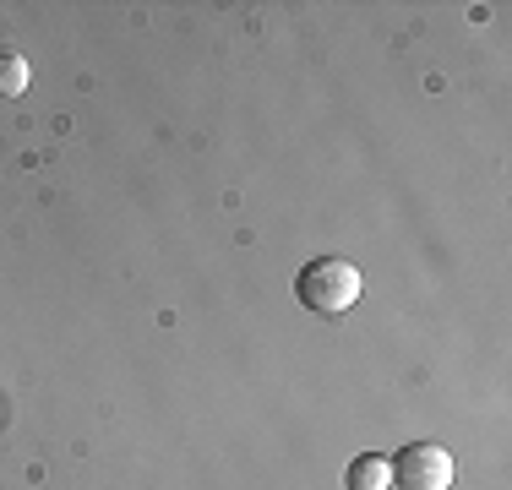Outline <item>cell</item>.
Listing matches in <instances>:
<instances>
[{"label": "cell", "instance_id": "4", "mask_svg": "<svg viewBox=\"0 0 512 490\" xmlns=\"http://www.w3.org/2000/svg\"><path fill=\"white\" fill-rule=\"evenodd\" d=\"M28 93V60L0 49V98H22Z\"/></svg>", "mask_w": 512, "mask_h": 490}, {"label": "cell", "instance_id": "2", "mask_svg": "<svg viewBox=\"0 0 512 490\" xmlns=\"http://www.w3.org/2000/svg\"><path fill=\"white\" fill-rule=\"evenodd\" d=\"M398 490H453V452L436 441H409L398 447V458H387Z\"/></svg>", "mask_w": 512, "mask_h": 490}, {"label": "cell", "instance_id": "1", "mask_svg": "<svg viewBox=\"0 0 512 490\" xmlns=\"http://www.w3.org/2000/svg\"><path fill=\"white\" fill-rule=\"evenodd\" d=\"M295 300L316 316H344L360 300V267L344 262V256H316V262L300 267Z\"/></svg>", "mask_w": 512, "mask_h": 490}, {"label": "cell", "instance_id": "3", "mask_svg": "<svg viewBox=\"0 0 512 490\" xmlns=\"http://www.w3.org/2000/svg\"><path fill=\"white\" fill-rule=\"evenodd\" d=\"M344 485L349 490H393V469H387L382 452H360V458L344 469Z\"/></svg>", "mask_w": 512, "mask_h": 490}]
</instances>
